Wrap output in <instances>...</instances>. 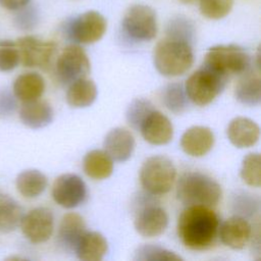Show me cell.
<instances>
[{"instance_id":"6da1fadb","label":"cell","mask_w":261,"mask_h":261,"mask_svg":"<svg viewBox=\"0 0 261 261\" xmlns=\"http://www.w3.org/2000/svg\"><path fill=\"white\" fill-rule=\"evenodd\" d=\"M218 229V215L207 206H188L178 217V238L191 250L203 251L212 247Z\"/></svg>"},{"instance_id":"7a4b0ae2","label":"cell","mask_w":261,"mask_h":261,"mask_svg":"<svg viewBox=\"0 0 261 261\" xmlns=\"http://www.w3.org/2000/svg\"><path fill=\"white\" fill-rule=\"evenodd\" d=\"M176 196L187 206L211 207L221 200L222 190L220 185L209 175L199 171H190L184 173L178 179Z\"/></svg>"},{"instance_id":"3957f363","label":"cell","mask_w":261,"mask_h":261,"mask_svg":"<svg viewBox=\"0 0 261 261\" xmlns=\"http://www.w3.org/2000/svg\"><path fill=\"white\" fill-rule=\"evenodd\" d=\"M156 69L164 76H178L187 72L194 62L190 43L167 38L160 41L153 52Z\"/></svg>"},{"instance_id":"277c9868","label":"cell","mask_w":261,"mask_h":261,"mask_svg":"<svg viewBox=\"0 0 261 261\" xmlns=\"http://www.w3.org/2000/svg\"><path fill=\"white\" fill-rule=\"evenodd\" d=\"M228 76L203 64L187 80L185 91L187 97L198 106L211 103L225 88Z\"/></svg>"},{"instance_id":"5b68a950","label":"cell","mask_w":261,"mask_h":261,"mask_svg":"<svg viewBox=\"0 0 261 261\" xmlns=\"http://www.w3.org/2000/svg\"><path fill=\"white\" fill-rule=\"evenodd\" d=\"M176 169L172 161L163 155H154L147 158L140 170L142 187L151 195L168 193L175 180Z\"/></svg>"},{"instance_id":"8992f818","label":"cell","mask_w":261,"mask_h":261,"mask_svg":"<svg viewBox=\"0 0 261 261\" xmlns=\"http://www.w3.org/2000/svg\"><path fill=\"white\" fill-rule=\"evenodd\" d=\"M204 64L226 76L241 74L250 69L251 58L245 49L237 45H217L211 47Z\"/></svg>"},{"instance_id":"52a82bcc","label":"cell","mask_w":261,"mask_h":261,"mask_svg":"<svg viewBox=\"0 0 261 261\" xmlns=\"http://www.w3.org/2000/svg\"><path fill=\"white\" fill-rule=\"evenodd\" d=\"M122 27L130 39L140 42L151 41L157 34L156 13L150 6L133 5L124 13Z\"/></svg>"},{"instance_id":"ba28073f","label":"cell","mask_w":261,"mask_h":261,"mask_svg":"<svg viewBox=\"0 0 261 261\" xmlns=\"http://www.w3.org/2000/svg\"><path fill=\"white\" fill-rule=\"evenodd\" d=\"M107 21L98 11L89 10L72 18L66 25L67 36L80 44H93L105 34Z\"/></svg>"},{"instance_id":"9c48e42d","label":"cell","mask_w":261,"mask_h":261,"mask_svg":"<svg viewBox=\"0 0 261 261\" xmlns=\"http://www.w3.org/2000/svg\"><path fill=\"white\" fill-rule=\"evenodd\" d=\"M90 69L91 64L89 57L79 45L65 47L59 54L55 65L58 80L68 85L79 79L86 77Z\"/></svg>"},{"instance_id":"30bf717a","label":"cell","mask_w":261,"mask_h":261,"mask_svg":"<svg viewBox=\"0 0 261 261\" xmlns=\"http://www.w3.org/2000/svg\"><path fill=\"white\" fill-rule=\"evenodd\" d=\"M20 228L24 237L33 244L47 242L54 229V216L50 209L37 207L22 215Z\"/></svg>"},{"instance_id":"8fae6325","label":"cell","mask_w":261,"mask_h":261,"mask_svg":"<svg viewBox=\"0 0 261 261\" xmlns=\"http://www.w3.org/2000/svg\"><path fill=\"white\" fill-rule=\"evenodd\" d=\"M19 61L25 67L45 68L56 50V44L34 36H25L16 41Z\"/></svg>"},{"instance_id":"7c38bea8","label":"cell","mask_w":261,"mask_h":261,"mask_svg":"<svg viewBox=\"0 0 261 261\" xmlns=\"http://www.w3.org/2000/svg\"><path fill=\"white\" fill-rule=\"evenodd\" d=\"M87 197V187L84 180L73 173H63L53 182L52 198L63 208H74Z\"/></svg>"},{"instance_id":"4fadbf2b","label":"cell","mask_w":261,"mask_h":261,"mask_svg":"<svg viewBox=\"0 0 261 261\" xmlns=\"http://www.w3.org/2000/svg\"><path fill=\"white\" fill-rule=\"evenodd\" d=\"M145 141L152 145H165L172 140L173 125L162 112L153 109L139 127Z\"/></svg>"},{"instance_id":"5bb4252c","label":"cell","mask_w":261,"mask_h":261,"mask_svg":"<svg viewBox=\"0 0 261 261\" xmlns=\"http://www.w3.org/2000/svg\"><path fill=\"white\" fill-rule=\"evenodd\" d=\"M134 224L142 237H158L165 231L168 225V215L162 207L149 204L137 213Z\"/></svg>"},{"instance_id":"9a60e30c","label":"cell","mask_w":261,"mask_h":261,"mask_svg":"<svg viewBox=\"0 0 261 261\" xmlns=\"http://www.w3.org/2000/svg\"><path fill=\"white\" fill-rule=\"evenodd\" d=\"M221 242L234 250L243 249L249 242L252 227L249 221L240 215L226 219L218 229Z\"/></svg>"},{"instance_id":"2e32d148","label":"cell","mask_w":261,"mask_h":261,"mask_svg":"<svg viewBox=\"0 0 261 261\" xmlns=\"http://www.w3.org/2000/svg\"><path fill=\"white\" fill-rule=\"evenodd\" d=\"M213 132L203 125H195L188 128L181 136L180 147L182 151L192 157L206 155L214 145Z\"/></svg>"},{"instance_id":"e0dca14e","label":"cell","mask_w":261,"mask_h":261,"mask_svg":"<svg viewBox=\"0 0 261 261\" xmlns=\"http://www.w3.org/2000/svg\"><path fill=\"white\" fill-rule=\"evenodd\" d=\"M226 135L229 142L237 148H249L255 145L260 137V127L252 119L238 116L230 120Z\"/></svg>"},{"instance_id":"ac0fdd59","label":"cell","mask_w":261,"mask_h":261,"mask_svg":"<svg viewBox=\"0 0 261 261\" xmlns=\"http://www.w3.org/2000/svg\"><path fill=\"white\" fill-rule=\"evenodd\" d=\"M104 151L118 162H124L130 158L135 149V139L129 130L123 127H115L108 132L104 139Z\"/></svg>"},{"instance_id":"d6986e66","label":"cell","mask_w":261,"mask_h":261,"mask_svg":"<svg viewBox=\"0 0 261 261\" xmlns=\"http://www.w3.org/2000/svg\"><path fill=\"white\" fill-rule=\"evenodd\" d=\"M87 231L84 218L74 212L65 214L59 224L57 243L66 252L74 251L83 234Z\"/></svg>"},{"instance_id":"ffe728a7","label":"cell","mask_w":261,"mask_h":261,"mask_svg":"<svg viewBox=\"0 0 261 261\" xmlns=\"http://www.w3.org/2000/svg\"><path fill=\"white\" fill-rule=\"evenodd\" d=\"M54 112L51 105L44 100L23 102L19 109V119L30 128L39 129L47 126L53 120Z\"/></svg>"},{"instance_id":"44dd1931","label":"cell","mask_w":261,"mask_h":261,"mask_svg":"<svg viewBox=\"0 0 261 261\" xmlns=\"http://www.w3.org/2000/svg\"><path fill=\"white\" fill-rule=\"evenodd\" d=\"M108 244L98 231H86L75 248V254L83 261H100L105 256Z\"/></svg>"},{"instance_id":"7402d4cb","label":"cell","mask_w":261,"mask_h":261,"mask_svg":"<svg viewBox=\"0 0 261 261\" xmlns=\"http://www.w3.org/2000/svg\"><path fill=\"white\" fill-rule=\"evenodd\" d=\"M12 91L15 98L22 102L37 100L45 91V81L37 72H24L15 79Z\"/></svg>"},{"instance_id":"603a6c76","label":"cell","mask_w":261,"mask_h":261,"mask_svg":"<svg viewBox=\"0 0 261 261\" xmlns=\"http://www.w3.org/2000/svg\"><path fill=\"white\" fill-rule=\"evenodd\" d=\"M236 99L247 106H257L261 101V80L259 70L256 72L249 69L238 82L234 89Z\"/></svg>"},{"instance_id":"cb8c5ba5","label":"cell","mask_w":261,"mask_h":261,"mask_svg":"<svg viewBox=\"0 0 261 261\" xmlns=\"http://www.w3.org/2000/svg\"><path fill=\"white\" fill-rule=\"evenodd\" d=\"M97 94L95 83L92 80L83 77L69 84L66 92V101L70 107L85 108L93 104Z\"/></svg>"},{"instance_id":"d4e9b609","label":"cell","mask_w":261,"mask_h":261,"mask_svg":"<svg viewBox=\"0 0 261 261\" xmlns=\"http://www.w3.org/2000/svg\"><path fill=\"white\" fill-rule=\"evenodd\" d=\"M85 173L93 179H105L112 174L113 160L104 150H92L83 160Z\"/></svg>"},{"instance_id":"484cf974","label":"cell","mask_w":261,"mask_h":261,"mask_svg":"<svg viewBox=\"0 0 261 261\" xmlns=\"http://www.w3.org/2000/svg\"><path fill=\"white\" fill-rule=\"evenodd\" d=\"M47 185V176L38 169H25L15 178L17 192L29 199L39 197L46 190Z\"/></svg>"},{"instance_id":"4316f807","label":"cell","mask_w":261,"mask_h":261,"mask_svg":"<svg viewBox=\"0 0 261 261\" xmlns=\"http://www.w3.org/2000/svg\"><path fill=\"white\" fill-rule=\"evenodd\" d=\"M21 206L11 197L0 192V232L13 231L22 218Z\"/></svg>"},{"instance_id":"83f0119b","label":"cell","mask_w":261,"mask_h":261,"mask_svg":"<svg viewBox=\"0 0 261 261\" xmlns=\"http://www.w3.org/2000/svg\"><path fill=\"white\" fill-rule=\"evenodd\" d=\"M187 98L185 88L179 83L167 85L162 92L163 104L168 110L174 113H181L186 109Z\"/></svg>"},{"instance_id":"f1b7e54d","label":"cell","mask_w":261,"mask_h":261,"mask_svg":"<svg viewBox=\"0 0 261 261\" xmlns=\"http://www.w3.org/2000/svg\"><path fill=\"white\" fill-rule=\"evenodd\" d=\"M241 177L250 187L261 186V157L259 153H249L245 156L241 167Z\"/></svg>"},{"instance_id":"f546056e","label":"cell","mask_w":261,"mask_h":261,"mask_svg":"<svg viewBox=\"0 0 261 261\" xmlns=\"http://www.w3.org/2000/svg\"><path fill=\"white\" fill-rule=\"evenodd\" d=\"M135 260L140 261H178L180 256L172 251L156 245L140 246L135 253Z\"/></svg>"},{"instance_id":"4dcf8cb0","label":"cell","mask_w":261,"mask_h":261,"mask_svg":"<svg viewBox=\"0 0 261 261\" xmlns=\"http://www.w3.org/2000/svg\"><path fill=\"white\" fill-rule=\"evenodd\" d=\"M201 13L210 19H220L226 16L232 6L233 0H198Z\"/></svg>"},{"instance_id":"1f68e13d","label":"cell","mask_w":261,"mask_h":261,"mask_svg":"<svg viewBox=\"0 0 261 261\" xmlns=\"http://www.w3.org/2000/svg\"><path fill=\"white\" fill-rule=\"evenodd\" d=\"M155 109L153 104L146 99H135L126 110V120L134 128L139 129L146 116Z\"/></svg>"},{"instance_id":"d6a6232c","label":"cell","mask_w":261,"mask_h":261,"mask_svg":"<svg viewBox=\"0 0 261 261\" xmlns=\"http://www.w3.org/2000/svg\"><path fill=\"white\" fill-rule=\"evenodd\" d=\"M19 63V53L16 42L0 40V71H10Z\"/></svg>"},{"instance_id":"836d02e7","label":"cell","mask_w":261,"mask_h":261,"mask_svg":"<svg viewBox=\"0 0 261 261\" xmlns=\"http://www.w3.org/2000/svg\"><path fill=\"white\" fill-rule=\"evenodd\" d=\"M192 23L189 19L184 17H176L170 20L167 27V36L168 38L185 41L191 44L193 38L194 30Z\"/></svg>"},{"instance_id":"e575fe53","label":"cell","mask_w":261,"mask_h":261,"mask_svg":"<svg viewBox=\"0 0 261 261\" xmlns=\"http://www.w3.org/2000/svg\"><path fill=\"white\" fill-rule=\"evenodd\" d=\"M39 19L40 15L37 7L29 3L17 10L14 16V23L20 30H32L38 24Z\"/></svg>"},{"instance_id":"d590c367","label":"cell","mask_w":261,"mask_h":261,"mask_svg":"<svg viewBox=\"0 0 261 261\" xmlns=\"http://www.w3.org/2000/svg\"><path fill=\"white\" fill-rule=\"evenodd\" d=\"M16 108L15 96L8 90H0V116L10 115Z\"/></svg>"},{"instance_id":"8d00e7d4","label":"cell","mask_w":261,"mask_h":261,"mask_svg":"<svg viewBox=\"0 0 261 261\" xmlns=\"http://www.w3.org/2000/svg\"><path fill=\"white\" fill-rule=\"evenodd\" d=\"M30 3V0H0V6L7 10H18Z\"/></svg>"},{"instance_id":"74e56055","label":"cell","mask_w":261,"mask_h":261,"mask_svg":"<svg viewBox=\"0 0 261 261\" xmlns=\"http://www.w3.org/2000/svg\"><path fill=\"white\" fill-rule=\"evenodd\" d=\"M180 2H182V3H185V4H192V3H195L196 1H198V0H179Z\"/></svg>"}]
</instances>
